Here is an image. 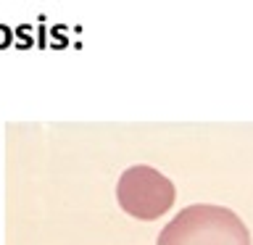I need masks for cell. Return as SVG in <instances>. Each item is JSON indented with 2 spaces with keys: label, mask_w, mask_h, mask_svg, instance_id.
<instances>
[{
  "label": "cell",
  "mask_w": 253,
  "mask_h": 245,
  "mask_svg": "<svg viewBox=\"0 0 253 245\" xmlns=\"http://www.w3.org/2000/svg\"><path fill=\"white\" fill-rule=\"evenodd\" d=\"M156 245H251L243 219L224 205H187L161 229Z\"/></svg>",
  "instance_id": "obj_1"
},
{
  "label": "cell",
  "mask_w": 253,
  "mask_h": 245,
  "mask_svg": "<svg viewBox=\"0 0 253 245\" xmlns=\"http://www.w3.org/2000/svg\"><path fill=\"white\" fill-rule=\"evenodd\" d=\"M116 198L122 211L140 221H153L174 205V185L150 166H132L119 177Z\"/></svg>",
  "instance_id": "obj_2"
}]
</instances>
